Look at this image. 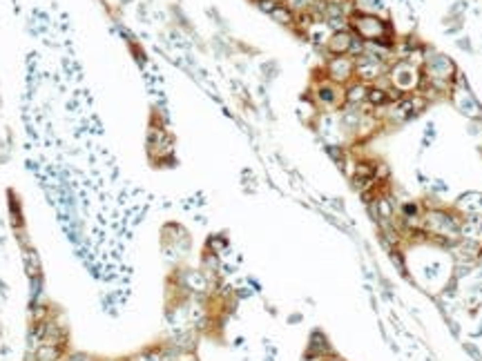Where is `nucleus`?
<instances>
[{
    "instance_id": "5",
    "label": "nucleus",
    "mask_w": 482,
    "mask_h": 361,
    "mask_svg": "<svg viewBox=\"0 0 482 361\" xmlns=\"http://www.w3.org/2000/svg\"><path fill=\"white\" fill-rule=\"evenodd\" d=\"M355 76V58L353 56H333L326 63V78L337 85L348 83Z\"/></svg>"
},
{
    "instance_id": "8",
    "label": "nucleus",
    "mask_w": 482,
    "mask_h": 361,
    "mask_svg": "<svg viewBox=\"0 0 482 361\" xmlns=\"http://www.w3.org/2000/svg\"><path fill=\"white\" fill-rule=\"evenodd\" d=\"M366 98H368V87L362 80L360 83H353L348 89H344V100L350 107H360V103H364Z\"/></svg>"
},
{
    "instance_id": "6",
    "label": "nucleus",
    "mask_w": 482,
    "mask_h": 361,
    "mask_svg": "<svg viewBox=\"0 0 482 361\" xmlns=\"http://www.w3.org/2000/svg\"><path fill=\"white\" fill-rule=\"evenodd\" d=\"M172 150H174V141H172V136H170L168 132L163 127H150V132H148L150 156L156 158V161H163V158H168L172 154Z\"/></svg>"
},
{
    "instance_id": "7",
    "label": "nucleus",
    "mask_w": 482,
    "mask_h": 361,
    "mask_svg": "<svg viewBox=\"0 0 482 361\" xmlns=\"http://www.w3.org/2000/svg\"><path fill=\"white\" fill-rule=\"evenodd\" d=\"M355 38L357 36L353 32H348V29H339V32H333L328 36L326 47H328V52L333 54V56H348Z\"/></svg>"
},
{
    "instance_id": "2",
    "label": "nucleus",
    "mask_w": 482,
    "mask_h": 361,
    "mask_svg": "<svg viewBox=\"0 0 482 361\" xmlns=\"http://www.w3.org/2000/svg\"><path fill=\"white\" fill-rule=\"evenodd\" d=\"M386 72V65L382 60V56L373 52H362L355 58V76L362 83H373V80H380V76H384Z\"/></svg>"
},
{
    "instance_id": "1",
    "label": "nucleus",
    "mask_w": 482,
    "mask_h": 361,
    "mask_svg": "<svg viewBox=\"0 0 482 361\" xmlns=\"http://www.w3.org/2000/svg\"><path fill=\"white\" fill-rule=\"evenodd\" d=\"M350 29L360 38L362 42H377V45H391V27L386 20H382L380 16L371 14V11H353L348 16Z\"/></svg>"
},
{
    "instance_id": "4",
    "label": "nucleus",
    "mask_w": 482,
    "mask_h": 361,
    "mask_svg": "<svg viewBox=\"0 0 482 361\" xmlns=\"http://www.w3.org/2000/svg\"><path fill=\"white\" fill-rule=\"evenodd\" d=\"M315 103L319 105V107H324V110H339L342 105L346 103L344 100V89L339 87L337 83H333V80H322V83L315 87Z\"/></svg>"
},
{
    "instance_id": "3",
    "label": "nucleus",
    "mask_w": 482,
    "mask_h": 361,
    "mask_svg": "<svg viewBox=\"0 0 482 361\" xmlns=\"http://www.w3.org/2000/svg\"><path fill=\"white\" fill-rule=\"evenodd\" d=\"M420 76L418 67H413L411 63L406 60H400L395 67L391 69V85L393 89H398V92H411V89H420Z\"/></svg>"
},
{
    "instance_id": "10",
    "label": "nucleus",
    "mask_w": 482,
    "mask_h": 361,
    "mask_svg": "<svg viewBox=\"0 0 482 361\" xmlns=\"http://www.w3.org/2000/svg\"><path fill=\"white\" fill-rule=\"evenodd\" d=\"M270 18L277 22H281V25H292L295 22V14H292V9H288V5H277L275 9L270 11Z\"/></svg>"
},
{
    "instance_id": "11",
    "label": "nucleus",
    "mask_w": 482,
    "mask_h": 361,
    "mask_svg": "<svg viewBox=\"0 0 482 361\" xmlns=\"http://www.w3.org/2000/svg\"><path fill=\"white\" fill-rule=\"evenodd\" d=\"M25 261H27V267H29V274H38V259L32 250L25 254Z\"/></svg>"
},
{
    "instance_id": "9",
    "label": "nucleus",
    "mask_w": 482,
    "mask_h": 361,
    "mask_svg": "<svg viewBox=\"0 0 482 361\" xmlns=\"http://www.w3.org/2000/svg\"><path fill=\"white\" fill-rule=\"evenodd\" d=\"M63 350L60 345H52V343H42L36 350V361H58Z\"/></svg>"
}]
</instances>
